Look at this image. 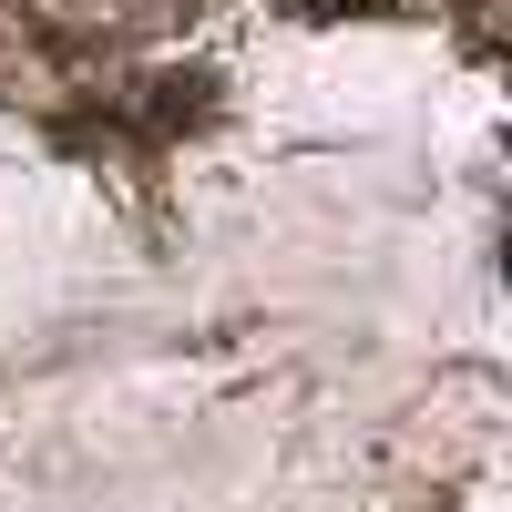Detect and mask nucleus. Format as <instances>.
<instances>
[{
  "label": "nucleus",
  "mask_w": 512,
  "mask_h": 512,
  "mask_svg": "<svg viewBox=\"0 0 512 512\" xmlns=\"http://www.w3.org/2000/svg\"><path fill=\"white\" fill-rule=\"evenodd\" d=\"M216 113V82L205 72H175V82H154V134H185V123Z\"/></svg>",
  "instance_id": "nucleus-1"
},
{
  "label": "nucleus",
  "mask_w": 512,
  "mask_h": 512,
  "mask_svg": "<svg viewBox=\"0 0 512 512\" xmlns=\"http://www.w3.org/2000/svg\"><path fill=\"white\" fill-rule=\"evenodd\" d=\"M308 21H328V11H379V0H297Z\"/></svg>",
  "instance_id": "nucleus-2"
},
{
  "label": "nucleus",
  "mask_w": 512,
  "mask_h": 512,
  "mask_svg": "<svg viewBox=\"0 0 512 512\" xmlns=\"http://www.w3.org/2000/svg\"><path fill=\"white\" fill-rule=\"evenodd\" d=\"M461 11H482V0H461Z\"/></svg>",
  "instance_id": "nucleus-3"
}]
</instances>
